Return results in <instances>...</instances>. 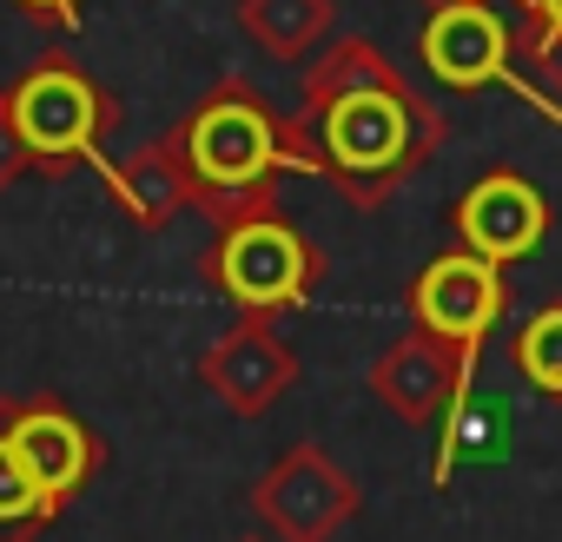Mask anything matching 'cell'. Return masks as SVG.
I'll use <instances>...</instances> for the list:
<instances>
[{
	"label": "cell",
	"instance_id": "2",
	"mask_svg": "<svg viewBox=\"0 0 562 542\" xmlns=\"http://www.w3.org/2000/svg\"><path fill=\"white\" fill-rule=\"evenodd\" d=\"M192 205L218 225L258 205H278V179L305 172L299 146H292V113H278L251 80H218L212 93H199L172 133H166Z\"/></svg>",
	"mask_w": 562,
	"mask_h": 542
},
{
	"label": "cell",
	"instance_id": "5",
	"mask_svg": "<svg viewBox=\"0 0 562 542\" xmlns=\"http://www.w3.org/2000/svg\"><path fill=\"white\" fill-rule=\"evenodd\" d=\"M516 54H522V27L496 8V0H443V8H430L424 41H417V60L443 93L509 87L516 100H529L542 120L562 126V100H549L536 80H522Z\"/></svg>",
	"mask_w": 562,
	"mask_h": 542
},
{
	"label": "cell",
	"instance_id": "14",
	"mask_svg": "<svg viewBox=\"0 0 562 542\" xmlns=\"http://www.w3.org/2000/svg\"><path fill=\"white\" fill-rule=\"evenodd\" d=\"M54 522H60V509L27 476V463H21V450L8 437V417H0V542H41Z\"/></svg>",
	"mask_w": 562,
	"mask_h": 542
},
{
	"label": "cell",
	"instance_id": "21",
	"mask_svg": "<svg viewBox=\"0 0 562 542\" xmlns=\"http://www.w3.org/2000/svg\"><path fill=\"white\" fill-rule=\"evenodd\" d=\"M430 8H443V0H430ZM516 8H522V0H516Z\"/></svg>",
	"mask_w": 562,
	"mask_h": 542
},
{
	"label": "cell",
	"instance_id": "7",
	"mask_svg": "<svg viewBox=\"0 0 562 542\" xmlns=\"http://www.w3.org/2000/svg\"><path fill=\"white\" fill-rule=\"evenodd\" d=\"M404 312H411L417 331H430L457 358H483V338L509 312V271L463 251V245H450L404 285Z\"/></svg>",
	"mask_w": 562,
	"mask_h": 542
},
{
	"label": "cell",
	"instance_id": "10",
	"mask_svg": "<svg viewBox=\"0 0 562 542\" xmlns=\"http://www.w3.org/2000/svg\"><path fill=\"white\" fill-rule=\"evenodd\" d=\"M199 384L232 410V417H265L278 397L299 384V351L278 338V318H232L205 351H199Z\"/></svg>",
	"mask_w": 562,
	"mask_h": 542
},
{
	"label": "cell",
	"instance_id": "4",
	"mask_svg": "<svg viewBox=\"0 0 562 542\" xmlns=\"http://www.w3.org/2000/svg\"><path fill=\"white\" fill-rule=\"evenodd\" d=\"M8 93H14V120H21V139H27L41 179H67L80 166L106 172V139L120 126V100L74 54H60V47L41 54Z\"/></svg>",
	"mask_w": 562,
	"mask_h": 542
},
{
	"label": "cell",
	"instance_id": "8",
	"mask_svg": "<svg viewBox=\"0 0 562 542\" xmlns=\"http://www.w3.org/2000/svg\"><path fill=\"white\" fill-rule=\"evenodd\" d=\"M0 417H8V437L27 463V476L41 483V496L54 509H67L100 470H106V437L54 391H34V397H0Z\"/></svg>",
	"mask_w": 562,
	"mask_h": 542
},
{
	"label": "cell",
	"instance_id": "6",
	"mask_svg": "<svg viewBox=\"0 0 562 542\" xmlns=\"http://www.w3.org/2000/svg\"><path fill=\"white\" fill-rule=\"evenodd\" d=\"M364 489L325 443L278 450L271 470L251 483V516L271 542H331L345 522H358Z\"/></svg>",
	"mask_w": 562,
	"mask_h": 542
},
{
	"label": "cell",
	"instance_id": "19",
	"mask_svg": "<svg viewBox=\"0 0 562 542\" xmlns=\"http://www.w3.org/2000/svg\"><path fill=\"white\" fill-rule=\"evenodd\" d=\"M529 67H536V74H542V80H549V87H555V100H562V41H555V47H549V54H536V60H529Z\"/></svg>",
	"mask_w": 562,
	"mask_h": 542
},
{
	"label": "cell",
	"instance_id": "15",
	"mask_svg": "<svg viewBox=\"0 0 562 542\" xmlns=\"http://www.w3.org/2000/svg\"><path fill=\"white\" fill-rule=\"evenodd\" d=\"M509 364H516V377H522L536 397L562 404V298H549L542 312H529V318L509 331Z\"/></svg>",
	"mask_w": 562,
	"mask_h": 542
},
{
	"label": "cell",
	"instance_id": "18",
	"mask_svg": "<svg viewBox=\"0 0 562 542\" xmlns=\"http://www.w3.org/2000/svg\"><path fill=\"white\" fill-rule=\"evenodd\" d=\"M8 8H21L27 21H41L54 34H80V21H87V0H8Z\"/></svg>",
	"mask_w": 562,
	"mask_h": 542
},
{
	"label": "cell",
	"instance_id": "20",
	"mask_svg": "<svg viewBox=\"0 0 562 542\" xmlns=\"http://www.w3.org/2000/svg\"><path fill=\"white\" fill-rule=\"evenodd\" d=\"M238 542H271V535H238Z\"/></svg>",
	"mask_w": 562,
	"mask_h": 542
},
{
	"label": "cell",
	"instance_id": "9",
	"mask_svg": "<svg viewBox=\"0 0 562 542\" xmlns=\"http://www.w3.org/2000/svg\"><path fill=\"white\" fill-rule=\"evenodd\" d=\"M542 238H549V199L516 166H490L450 205V245H463V251H476V258H490L503 271L522 264V258H536Z\"/></svg>",
	"mask_w": 562,
	"mask_h": 542
},
{
	"label": "cell",
	"instance_id": "1",
	"mask_svg": "<svg viewBox=\"0 0 562 542\" xmlns=\"http://www.w3.org/2000/svg\"><path fill=\"white\" fill-rule=\"evenodd\" d=\"M292 146L312 179L345 192V205L378 212L443 153V113L364 34H345L305 67Z\"/></svg>",
	"mask_w": 562,
	"mask_h": 542
},
{
	"label": "cell",
	"instance_id": "12",
	"mask_svg": "<svg viewBox=\"0 0 562 542\" xmlns=\"http://www.w3.org/2000/svg\"><path fill=\"white\" fill-rule=\"evenodd\" d=\"M100 179H106V192H113V205L126 212L133 232H166L192 205V185H186V172H179L166 139H153V146H139L126 159H106Z\"/></svg>",
	"mask_w": 562,
	"mask_h": 542
},
{
	"label": "cell",
	"instance_id": "16",
	"mask_svg": "<svg viewBox=\"0 0 562 542\" xmlns=\"http://www.w3.org/2000/svg\"><path fill=\"white\" fill-rule=\"evenodd\" d=\"M34 172V153H27V139H21V120H14V93L0 87V192L8 185H21Z\"/></svg>",
	"mask_w": 562,
	"mask_h": 542
},
{
	"label": "cell",
	"instance_id": "13",
	"mask_svg": "<svg viewBox=\"0 0 562 542\" xmlns=\"http://www.w3.org/2000/svg\"><path fill=\"white\" fill-rule=\"evenodd\" d=\"M232 21L238 34L278 60V67H312L318 47L331 41L338 14H331V0H232Z\"/></svg>",
	"mask_w": 562,
	"mask_h": 542
},
{
	"label": "cell",
	"instance_id": "17",
	"mask_svg": "<svg viewBox=\"0 0 562 542\" xmlns=\"http://www.w3.org/2000/svg\"><path fill=\"white\" fill-rule=\"evenodd\" d=\"M516 14H522V60H536L562 41V0H522Z\"/></svg>",
	"mask_w": 562,
	"mask_h": 542
},
{
	"label": "cell",
	"instance_id": "11",
	"mask_svg": "<svg viewBox=\"0 0 562 542\" xmlns=\"http://www.w3.org/2000/svg\"><path fill=\"white\" fill-rule=\"evenodd\" d=\"M470 377L476 358H457L450 345H437L430 331H404L397 345L378 351L371 364V397L397 417V424H443V410L470 404Z\"/></svg>",
	"mask_w": 562,
	"mask_h": 542
},
{
	"label": "cell",
	"instance_id": "3",
	"mask_svg": "<svg viewBox=\"0 0 562 542\" xmlns=\"http://www.w3.org/2000/svg\"><path fill=\"white\" fill-rule=\"evenodd\" d=\"M199 279L238 312V318H285L305 312V298L325 279V251L312 245V232L299 218H285L278 205L218 218L205 258H199Z\"/></svg>",
	"mask_w": 562,
	"mask_h": 542
}]
</instances>
